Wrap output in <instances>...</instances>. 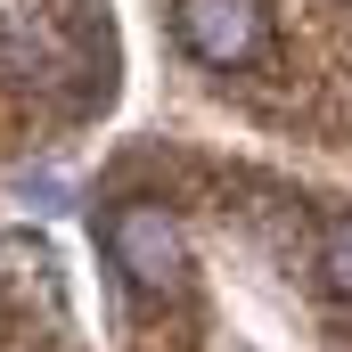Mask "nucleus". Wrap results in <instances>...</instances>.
<instances>
[{
    "label": "nucleus",
    "instance_id": "2",
    "mask_svg": "<svg viewBox=\"0 0 352 352\" xmlns=\"http://www.w3.org/2000/svg\"><path fill=\"white\" fill-rule=\"evenodd\" d=\"M180 41L205 66H246L263 50V8L254 0H180Z\"/></svg>",
    "mask_w": 352,
    "mask_h": 352
},
{
    "label": "nucleus",
    "instance_id": "1",
    "mask_svg": "<svg viewBox=\"0 0 352 352\" xmlns=\"http://www.w3.org/2000/svg\"><path fill=\"white\" fill-rule=\"evenodd\" d=\"M107 254H115L123 287H131L140 303H164V295H180L188 246H180V221L164 213V205H131V213H115V221H107Z\"/></svg>",
    "mask_w": 352,
    "mask_h": 352
},
{
    "label": "nucleus",
    "instance_id": "3",
    "mask_svg": "<svg viewBox=\"0 0 352 352\" xmlns=\"http://www.w3.org/2000/svg\"><path fill=\"white\" fill-rule=\"evenodd\" d=\"M320 270H328V287L352 303V221H336V230H328V246H320Z\"/></svg>",
    "mask_w": 352,
    "mask_h": 352
}]
</instances>
